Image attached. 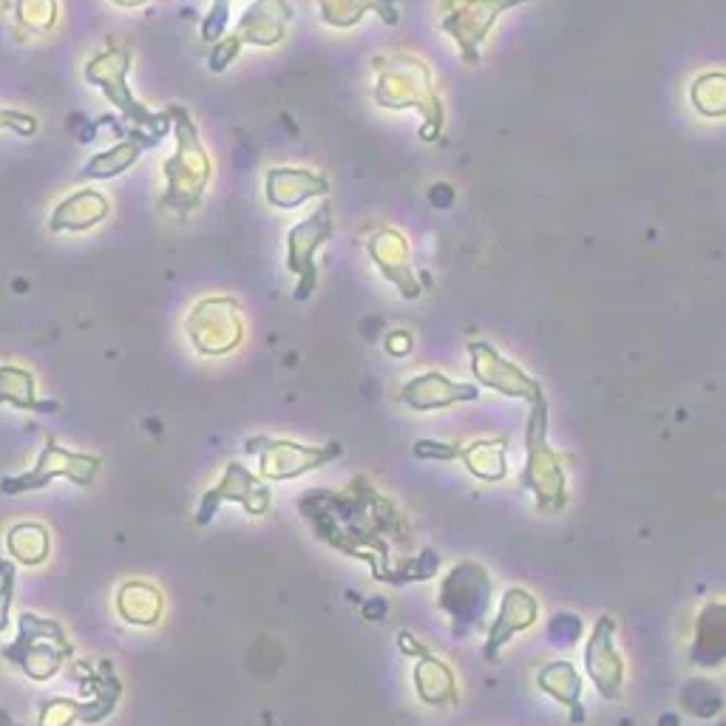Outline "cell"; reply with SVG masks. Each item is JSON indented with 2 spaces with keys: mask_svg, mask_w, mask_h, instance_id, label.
Wrapping results in <instances>:
<instances>
[{
  "mask_svg": "<svg viewBox=\"0 0 726 726\" xmlns=\"http://www.w3.org/2000/svg\"><path fill=\"white\" fill-rule=\"evenodd\" d=\"M585 670L604 701L622 699L624 658L616 650V619L608 613H602L590 627V638L585 645Z\"/></svg>",
  "mask_w": 726,
  "mask_h": 726,
  "instance_id": "13",
  "label": "cell"
},
{
  "mask_svg": "<svg viewBox=\"0 0 726 726\" xmlns=\"http://www.w3.org/2000/svg\"><path fill=\"white\" fill-rule=\"evenodd\" d=\"M366 250H370L377 270L384 273V279H389V282L400 290L404 298H418L420 284L418 279H415V273H411L409 245H406V239L398 234V230L381 227V230L370 234V239H366Z\"/></svg>",
  "mask_w": 726,
  "mask_h": 726,
  "instance_id": "18",
  "label": "cell"
},
{
  "mask_svg": "<svg viewBox=\"0 0 726 726\" xmlns=\"http://www.w3.org/2000/svg\"><path fill=\"white\" fill-rule=\"evenodd\" d=\"M411 454L418 460H438V463H452V460H457L460 454V445L457 443H443V440H415V445H411Z\"/></svg>",
  "mask_w": 726,
  "mask_h": 726,
  "instance_id": "35",
  "label": "cell"
},
{
  "mask_svg": "<svg viewBox=\"0 0 726 726\" xmlns=\"http://www.w3.org/2000/svg\"><path fill=\"white\" fill-rule=\"evenodd\" d=\"M293 18L287 0H259L256 7L245 12L239 23V32L234 41L239 43H253V46H275L284 41L287 23Z\"/></svg>",
  "mask_w": 726,
  "mask_h": 726,
  "instance_id": "21",
  "label": "cell"
},
{
  "mask_svg": "<svg viewBox=\"0 0 726 726\" xmlns=\"http://www.w3.org/2000/svg\"><path fill=\"white\" fill-rule=\"evenodd\" d=\"M75 647L66 638L63 627L52 619H41L35 613H23L18 619V638L3 647V658L21 667V672L32 681L55 679L63 665L69 661Z\"/></svg>",
  "mask_w": 726,
  "mask_h": 726,
  "instance_id": "5",
  "label": "cell"
},
{
  "mask_svg": "<svg viewBox=\"0 0 726 726\" xmlns=\"http://www.w3.org/2000/svg\"><path fill=\"white\" fill-rule=\"evenodd\" d=\"M411 684L418 699L426 706H434V710H445V706L457 704V676L443 658L434 656L429 647H426L420 656H415V670H411Z\"/></svg>",
  "mask_w": 726,
  "mask_h": 726,
  "instance_id": "19",
  "label": "cell"
},
{
  "mask_svg": "<svg viewBox=\"0 0 726 726\" xmlns=\"http://www.w3.org/2000/svg\"><path fill=\"white\" fill-rule=\"evenodd\" d=\"M318 12L327 26L350 29L366 12H377L389 26H398V0H318Z\"/></svg>",
  "mask_w": 726,
  "mask_h": 726,
  "instance_id": "26",
  "label": "cell"
},
{
  "mask_svg": "<svg viewBox=\"0 0 726 726\" xmlns=\"http://www.w3.org/2000/svg\"><path fill=\"white\" fill-rule=\"evenodd\" d=\"M438 570H440V556L434 554L432 548L420 551V554H411L398 570V588L409 582H429V579L438 576Z\"/></svg>",
  "mask_w": 726,
  "mask_h": 726,
  "instance_id": "32",
  "label": "cell"
},
{
  "mask_svg": "<svg viewBox=\"0 0 726 726\" xmlns=\"http://www.w3.org/2000/svg\"><path fill=\"white\" fill-rule=\"evenodd\" d=\"M726 661V610L721 599L701 610L695 638L690 647V665L701 670H721Z\"/></svg>",
  "mask_w": 726,
  "mask_h": 726,
  "instance_id": "20",
  "label": "cell"
},
{
  "mask_svg": "<svg viewBox=\"0 0 726 726\" xmlns=\"http://www.w3.org/2000/svg\"><path fill=\"white\" fill-rule=\"evenodd\" d=\"M568 457L548 443V398L531 404L525 423V468L520 474L522 488L534 494V506L542 514H559L568 506Z\"/></svg>",
  "mask_w": 726,
  "mask_h": 726,
  "instance_id": "2",
  "label": "cell"
},
{
  "mask_svg": "<svg viewBox=\"0 0 726 726\" xmlns=\"http://www.w3.org/2000/svg\"><path fill=\"white\" fill-rule=\"evenodd\" d=\"M0 404H9L14 409H37L35 395V375L21 366L0 363Z\"/></svg>",
  "mask_w": 726,
  "mask_h": 726,
  "instance_id": "30",
  "label": "cell"
},
{
  "mask_svg": "<svg viewBox=\"0 0 726 726\" xmlns=\"http://www.w3.org/2000/svg\"><path fill=\"white\" fill-rule=\"evenodd\" d=\"M117 613L123 622L134 624V627H154L165 613V599L151 582L131 579L117 590Z\"/></svg>",
  "mask_w": 726,
  "mask_h": 726,
  "instance_id": "24",
  "label": "cell"
},
{
  "mask_svg": "<svg viewBox=\"0 0 726 726\" xmlns=\"http://www.w3.org/2000/svg\"><path fill=\"white\" fill-rule=\"evenodd\" d=\"M168 117L173 120V128H177V154L165 162L168 193L162 202L165 207L185 216L188 211H196L202 205L207 179H211V159H207L205 145L200 139V131L185 109H171Z\"/></svg>",
  "mask_w": 726,
  "mask_h": 726,
  "instance_id": "4",
  "label": "cell"
},
{
  "mask_svg": "<svg viewBox=\"0 0 726 726\" xmlns=\"http://www.w3.org/2000/svg\"><path fill=\"white\" fill-rule=\"evenodd\" d=\"M227 18H230V0H216L211 14H207L205 26H202V37H205V43L219 41L222 32H225Z\"/></svg>",
  "mask_w": 726,
  "mask_h": 726,
  "instance_id": "37",
  "label": "cell"
},
{
  "mask_svg": "<svg viewBox=\"0 0 726 726\" xmlns=\"http://www.w3.org/2000/svg\"><path fill=\"white\" fill-rule=\"evenodd\" d=\"M185 332L200 355H230L245 341V318H241V309L234 298L207 295L193 304V309L188 313Z\"/></svg>",
  "mask_w": 726,
  "mask_h": 726,
  "instance_id": "8",
  "label": "cell"
},
{
  "mask_svg": "<svg viewBox=\"0 0 726 726\" xmlns=\"http://www.w3.org/2000/svg\"><path fill=\"white\" fill-rule=\"evenodd\" d=\"M7 551L12 556V563L29 565H43L48 559V551H52V536H48V528L41 522H14L7 531Z\"/></svg>",
  "mask_w": 726,
  "mask_h": 726,
  "instance_id": "28",
  "label": "cell"
},
{
  "mask_svg": "<svg viewBox=\"0 0 726 726\" xmlns=\"http://www.w3.org/2000/svg\"><path fill=\"white\" fill-rule=\"evenodd\" d=\"M386 352H389L392 358H404L411 352V336L409 332H389L386 336Z\"/></svg>",
  "mask_w": 726,
  "mask_h": 726,
  "instance_id": "38",
  "label": "cell"
},
{
  "mask_svg": "<svg viewBox=\"0 0 726 726\" xmlns=\"http://www.w3.org/2000/svg\"><path fill=\"white\" fill-rule=\"evenodd\" d=\"M468 355H472V372L477 377V384H483L486 389L497 392L502 398L525 400L528 406L545 398L540 381H534L514 361H508L494 343L472 341L468 343Z\"/></svg>",
  "mask_w": 726,
  "mask_h": 726,
  "instance_id": "12",
  "label": "cell"
},
{
  "mask_svg": "<svg viewBox=\"0 0 726 726\" xmlns=\"http://www.w3.org/2000/svg\"><path fill=\"white\" fill-rule=\"evenodd\" d=\"M438 604L452 622L454 638H468L486 631L494 604V579L486 565L474 559L454 565L440 582Z\"/></svg>",
  "mask_w": 726,
  "mask_h": 726,
  "instance_id": "3",
  "label": "cell"
},
{
  "mask_svg": "<svg viewBox=\"0 0 726 726\" xmlns=\"http://www.w3.org/2000/svg\"><path fill=\"white\" fill-rule=\"evenodd\" d=\"M540 619V602L531 590L525 588H508L502 593L500 610H497V616L494 622H488L486 627V647H483V656L486 661H497L502 653V647L511 642L520 633L531 631Z\"/></svg>",
  "mask_w": 726,
  "mask_h": 726,
  "instance_id": "15",
  "label": "cell"
},
{
  "mask_svg": "<svg viewBox=\"0 0 726 726\" xmlns=\"http://www.w3.org/2000/svg\"><path fill=\"white\" fill-rule=\"evenodd\" d=\"M536 687L545 695L556 701V704L568 706L570 721L574 724H585V706H582V676L576 672L570 661H548L536 672Z\"/></svg>",
  "mask_w": 726,
  "mask_h": 726,
  "instance_id": "23",
  "label": "cell"
},
{
  "mask_svg": "<svg viewBox=\"0 0 726 726\" xmlns=\"http://www.w3.org/2000/svg\"><path fill=\"white\" fill-rule=\"evenodd\" d=\"M398 400L415 411H438L452 409L457 404H474L480 400V386L460 384L438 370H429L423 375L411 377L409 384L398 392Z\"/></svg>",
  "mask_w": 726,
  "mask_h": 726,
  "instance_id": "17",
  "label": "cell"
},
{
  "mask_svg": "<svg viewBox=\"0 0 726 726\" xmlns=\"http://www.w3.org/2000/svg\"><path fill=\"white\" fill-rule=\"evenodd\" d=\"M582 631H585V624H582V619L576 616V613H568V610H563V613L551 616L548 638L554 642L556 647L576 645V642L582 638Z\"/></svg>",
  "mask_w": 726,
  "mask_h": 726,
  "instance_id": "33",
  "label": "cell"
},
{
  "mask_svg": "<svg viewBox=\"0 0 726 726\" xmlns=\"http://www.w3.org/2000/svg\"><path fill=\"white\" fill-rule=\"evenodd\" d=\"M658 726H681V721L676 713H665L661 718H658Z\"/></svg>",
  "mask_w": 726,
  "mask_h": 726,
  "instance_id": "41",
  "label": "cell"
},
{
  "mask_svg": "<svg viewBox=\"0 0 726 726\" xmlns=\"http://www.w3.org/2000/svg\"><path fill=\"white\" fill-rule=\"evenodd\" d=\"M143 145L148 143H145V139H125L117 148H111L109 154H100V157L91 159V162L86 165L82 177H114V173H123L125 168L137 162Z\"/></svg>",
  "mask_w": 726,
  "mask_h": 726,
  "instance_id": "31",
  "label": "cell"
},
{
  "mask_svg": "<svg viewBox=\"0 0 726 726\" xmlns=\"http://www.w3.org/2000/svg\"><path fill=\"white\" fill-rule=\"evenodd\" d=\"M94 66L97 69H103V75L94 69H89L86 71V77H89L91 82H97V86H103L111 103L117 105V109H123L125 117L134 120L139 128H151L154 137L162 139L165 131H168V114H151V111L145 109V105H139L137 100L128 94V89H125L128 55H125L123 48H111V52L100 55L94 60Z\"/></svg>",
  "mask_w": 726,
  "mask_h": 726,
  "instance_id": "14",
  "label": "cell"
},
{
  "mask_svg": "<svg viewBox=\"0 0 726 726\" xmlns=\"http://www.w3.org/2000/svg\"><path fill=\"white\" fill-rule=\"evenodd\" d=\"M329 191L327 179L313 171H293V168H275L268 173V200L282 211L304 205Z\"/></svg>",
  "mask_w": 726,
  "mask_h": 726,
  "instance_id": "22",
  "label": "cell"
},
{
  "mask_svg": "<svg viewBox=\"0 0 726 726\" xmlns=\"http://www.w3.org/2000/svg\"><path fill=\"white\" fill-rule=\"evenodd\" d=\"M316 540L358 563L370 565L377 582L398 588L400 565L411 556L409 520L366 474H355L341 491L313 488L298 500Z\"/></svg>",
  "mask_w": 726,
  "mask_h": 726,
  "instance_id": "1",
  "label": "cell"
},
{
  "mask_svg": "<svg viewBox=\"0 0 726 726\" xmlns=\"http://www.w3.org/2000/svg\"><path fill=\"white\" fill-rule=\"evenodd\" d=\"M398 645H400V653H404V656H409V658L420 656V653L426 650V645H420L418 638L411 636V633H406V631L398 633Z\"/></svg>",
  "mask_w": 726,
  "mask_h": 726,
  "instance_id": "40",
  "label": "cell"
},
{
  "mask_svg": "<svg viewBox=\"0 0 726 726\" xmlns=\"http://www.w3.org/2000/svg\"><path fill=\"white\" fill-rule=\"evenodd\" d=\"M245 452L259 460V477L264 483H287L309 472L336 463L343 454V445L329 440L321 445H304L287 438L256 434L245 440Z\"/></svg>",
  "mask_w": 726,
  "mask_h": 726,
  "instance_id": "6",
  "label": "cell"
},
{
  "mask_svg": "<svg viewBox=\"0 0 726 726\" xmlns=\"http://www.w3.org/2000/svg\"><path fill=\"white\" fill-rule=\"evenodd\" d=\"M100 468H103V460L97 457V454L69 452L60 443H55V438H48L35 466L23 474H14V477H3L0 480V494L14 497V494L43 491V488H48L60 477L80 488H89L97 480Z\"/></svg>",
  "mask_w": 726,
  "mask_h": 726,
  "instance_id": "7",
  "label": "cell"
},
{
  "mask_svg": "<svg viewBox=\"0 0 726 726\" xmlns=\"http://www.w3.org/2000/svg\"><path fill=\"white\" fill-rule=\"evenodd\" d=\"M227 502H239L250 517H264L273 508V491L259 474L234 460V463H227L216 486L202 494L200 508H196V525H211Z\"/></svg>",
  "mask_w": 726,
  "mask_h": 726,
  "instance_id": "10",
  "label": "cell"
},
{
  "mask_svg": "<svg viewBox=\"0 0 726 726\" xmlns=\"http://www.w3.org/2000/svg\"><path fill=\"white\" fill-rule=\"evenodd\" d=\"M14 565L12 559L0 563V633L9 627V616H12V599H14Z\"/></svg>",
  "mask_w": 726,
  "mask_h": 726,
  "instance_id": "36",
  "label": "cell"
},
{
  "mask_svg": "<svg viewBox=\"0 0 726 726\" xmlns=\"http://www.w3.org/2000/svg\"><path fill=\"white\" fill-rule=\"evenodd\" d=\"M679 704L692 718H715L724 710V695L715 681L706 679H690L681 684Z\"/></svg>",
  "mask_w": 726,
  "mask_h": 726,
  "instance_id": "29",
  "label": "cell"
},
{
  "mask_svg": "<svg viewBox=\"0 0 726 726\" xmlns=\"http://www.w3.org/2000/svg\"><path fill=\"white\" fill-rule=\"evenodd\" d=\"M457 460L466 466L472 477L483 483H500L508 477V440H474L468 445H460Z\"/></svg>",
  "mask_w": 726,
  "mask_h": 726,
  "instance_id": "25",
  "label": "cell"
},
{
  "mask_svg": "<svg viewBox=\"0 0 726 726\" xmlns=\"http://www.w3.org/2000/svg\"><path fill=\"white\" fill-rule=\"evenodd\" d=\"M332 236V207L327 202L318 205L304 222L290 230L287 236V270L298 279L295 284V302H307L318 287V268L316 253Z\"/></svg>",
  "mask_w": 726,
  "mask_h": 726,
  "instance_id": "11",
  "label": "cell"
},
{
  "mask_svg": "<svg viewBox=\"0 0 726 726\" xmlns=\"http://www.w3.org/2000/svg\"><path fill=\"white\" fill-rule=\"evenodd\" d=\"M109 216V200L97 191L75 193L52 216V230H89Z\"/></svg>",
  "mask_w": 726,
  "mask_h": 726,
  "instance_id": "27",
  "label": "cell"
},
{
  "mask_svg": "<svg viewBox=\"0 0 726 726\" xmlns=\"http://www.w3.org/2000/svg\"><path fill=\"white\" fill-rule=\"evenodd\" d=\"M411 91H434L429 66L406 55L386 63V69H381V77H377V86H375L377 105L392 111L420 109L418 97L411 94Z\"/></svg>",
  "mask_w": 726,
  "mask_h": 726,
  "instance_id": "16",
  "label": "cell"
},
{
  "mask_svg": "<svg viewBox=\"0 0 726 726\" xmlns=\"http://www.w3.org/2000/svg\"><path fill=\"white\" fill-rule=\"evenodd\" d=\"M528 0H443L440 3V29L452 35L463 52V60H480V46L494 29L497 18Z\"/></svg>",
  "mask_w": 726,
  "mask_h": 726,
  "instance_id": "9",
  "label": "cell"
},
{
  "mask_svg": "<svg viewBox=\"0 0 726 726\" xmlns=\"http://www.w3.org/2000/svg\"><path fill=\"white\" fill-rule=\"evenodd\" d=\"M80 721V704L71 699H55L43 704L37 726H71Z\"/></svg>",
  "mask_w": 726,
  "mask_h": 726,
  "instance_id": "34",
  "label": "cell"
},
{
  "mask_svg": "<svg viewBox=\"0 0 726 726\" xmlns=\"http://www.w3.org/2000/svg\"><path fill=\"white\" fill-rule=\"evenodd\" d=\"M386 610H389L386 599L372 597L370 602H363V619H370V622H381V619L386 616Z\"/></svg>",
  "mask_w": 726,
  "mask_h": 726,
  "instance_id": "39",
  "label": "cell"
}]
</instances>
